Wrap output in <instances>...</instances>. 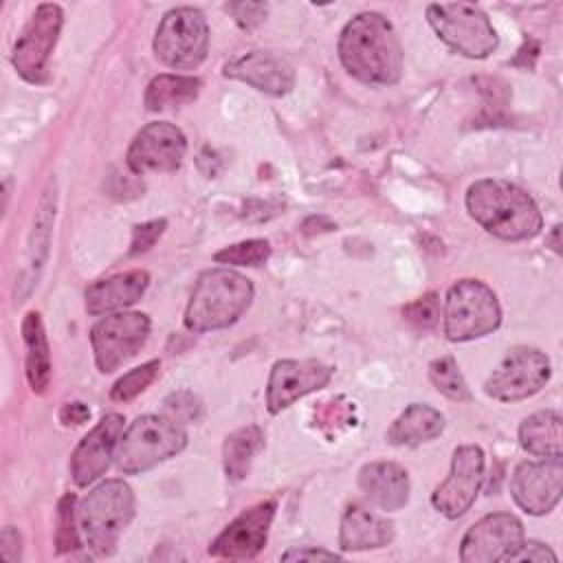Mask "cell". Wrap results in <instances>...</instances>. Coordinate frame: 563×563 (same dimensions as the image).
<instances>
[{
    "label": "cell",
    "instance_id": "35",
    "mask_svg": "<svg viewBox=\"0 0 563 563\" xmlns=\"http://www.w3.org/2000/svg\"><path fill=\"white\" fill-rule=\"evenodd\" d=\"M167 229V220L165 218H158V220H150V222H143V224H136L132 227V242H130V255H141V253H147L156 240L165 233Z\"/></svg>",
    "mask_w": 563,
    "mask_h": 563
},
{
    "label": "cell",
    "instance_id": "24",
    "mask_svg": "<svg viewBox=\"0 0 563 563\" xmlns=\"http://www.w3.org/2000/svg\"><path fill=\"white\" fill-rule=\"evenodd\" d=\"M519 444L537 457H561L563 453V418L556 409L528 416L519 424Z\"/></svg>",
    "mask_w": 563,
    "mask_h": 563
},
{
    "label": "cell",
    "instance_id": "26",
    "mask_svg": "<svg viewBox=\"0 0 563 563\" xmlns=\"http://www.w3.org/2000/svg\"><path fill=\"white\" fill-rule=\"evenodd\" d=\"M202 81L191 75H156L145 88L143 103L150 112H161L169 108H180L191 103L200 95Z\"/></svg>",
    "mask_w": 563,
    "mask_h": 563
},
{
    "label": "cell",
    "instance_id": "17",
    "mask_svg": "<svg viewBox=\"0 0 563 563\" xmlns=\"http://www.w3.org/2000/svg\"><path fill=\"white\" fill-rule=\"evenodd\" d=\"M275 510V499L249 506L211 541L209 554L220 559H253L266 545Z\"/></svg>",
    "mask_w": 563,
    "mask_h": 563
},
{
    "label": "cell",
    "instance_id": "7",
    "mask_svg": "<svg viewBox=\"0 0 563 563\" xmlns=\"http://www.w3.org/2000/svg\"><path fill=\"white\" fill-rule=\"evenodd\" d=\"M442 317L446 339L462 343L497 330L501 308L490 286L479 279H460L446 292Z\"/></svg>",
    "mask_w": 563,
    "mask_h": 563
},
{
    "label": "cell",
    "instance_id": "1",
    "mask_svg": "<svg viewBox=\"0 0 563 563\" xmlns=\"http://www.w3.org/2000/svg\"><path fill=\"white\" fill-rule=\"evenodd\" d=\"M339 59L367 86H394L402 75V46L394 24L376 13L354 15L341 31Z\"/></svg>",
    "mask_w": 563,
    "mask_h": 563
},
{
    "label": "cell",
    "instance_id": "10",
    "mask_svg": "<svg viewBox=\"0 0 563 563\" xmlns=\"http://www.w3.org/2000/svg\"><path fill=\"white\" fill-rule=\"evenodd\" d=\"M150 317L143 312H114L99 319L90 330L97 369L110 374L136 356L150 336Z\"/></svg>",
    "mask_w": 563,
    "mask_h": 563
},
{
    "label": "cell",
    "instance_id": "2",
    "mask_svg": "<svg viewBox=\"0 0 563 563\" xmlns=\"http://www.w3.org/2000/svg\"><path fill=\"white\" fill-rule=\"evenodd\" d=\"M466 211L468 216L490 235L506 242H521L534 238L543 218L528 191L515 183L499 178L475 180L466 189Z\"/></svg>",
    "mask_w": 563,
    "mask_h": 563
},
{
    "label": "cell",
    "instance_id": "13",
    "mask_svg": "<svg viewBox=\"0 0 563 563\" xmlns=\"http://www.w3.org/2000/svg\"><path fill=\"white\" fill-rule=\"evenodd\" d=\"M484 451L475 444H462L453 451L449 477L433 490L431 504L449 519L462 517L475 501L484 484Z\"/></svg>",
    "mask_w": 563,
    "mask_h": 563
},
{
    "label": "cell",
    "instance_id": "5",
    "mask_svg": "<svg viewBox=\"0 0 563 563\" xmlns=\"http://www.w3.org/2000/svg\"><path fill=\"white\" fill-rule=\"evenodd\" d=\"M187 444L183 422L172 416H139L121 435L117 446V466L125 475H136L174 457Z\"/></svg>",
    "mask_w": 563,
    "mask_h": 563
},
{
    "label": "cell",
    "instance_id": "6",
    "mask_svg": "<svg viewBox=\"0 0 563 563\" xmlns=\"http://www.w3.org/2000/svg\"><path fill=\"white\" fill-rule=\"evenodd\" d=\"M427 20L446 46L468 59H484L499 46L495 26L473 2L429 4Z\"/></svg>",
    "mask_w": 563,
    "mask_h": 563
},
{
    "label": "cell",
    "instance_id": "36",
    "mask_svg": "<svg viewBox=\"0 0 563 563\" xmlns=\"http://www.w3.org/2000/svg\"><path fill=\"white\" fill-rule=\"evenodd\" d=\"M106 191L117 198V200H130V198H136L139 194H143V183L139 180L136 174H121V172H112L108 176V180L103 183Z\"/></svg>",
    "mask_w": 563,
    "mask_h": 563
},
{
    "label": "cell",
    "instance_id": "33",
    "mask_svg": "<svg viewBox=\"0 0 563 563\" xmlns=\"http://www.w3.org/2000/svg\"><path fill=\"white\" fill-rule=\"evenodd\" d=\"M402 317L420 330H429L440 321V299L435 292H427L402 308Z\"/></svg>",
    "mask_w": 563,
    "mask_h": 563
},
{
    "label": "cell",
    "instance_id": "9",
    "mask_svg": "<svg viewBox=\"0 0 563 563\" xmlns=\"http://www.w3.org/2000/svg\"><path fill=\"white\" fill-rule=\"evenodd\" d=\"M62 24V7L44 2L33 11L29 22L22 26L11 51V64L24 81L40 86L48 79V62L57 44Z\"/></svg>",
    "mask_w": 563,
    "mask_h": 563
},
{
    "label": "cell",
    "instance_id": "14",
    "mask_svg": "<svg viewBox=\"0 0 563 563\" xmlns=\"http://www.w3.org/2000/svg\"><path fill=\"white\" fill-rule=\"evenodd\" d=\"M523 543V526L510 512H493L468 528L462 539L460 559L464 563L510 561Z\"/></svg>",
    "mask_w": 563,
    "mask_h": 563
},
{
    "label": "cell",
    "instance_id": "38",
    "mask_svg": "<svg viewBox=\"0 0 563 563\" xmlns=\"http://www.w3.org/2000/svg\"><path fill=\"white\" fill-rule=\"evenodd\" d=\"M510 561H539L541 563V561H556V554L539 541H523L517 548V552L510 556Z\"/></svg>",
    "mask_w": 563,
    "mask_h": 563
},
{
    "label": "cell",
    "instance_id": "34",
    "mask_svg": "<svg viewBox=\"0 0 563 563\" xmlns=\"http://www.w3.org/2000/svg\"><path fill=\"white\" fill-rule=\"evenodd\" d=\"M165 411H167V416H172L174 420L185 424V422L198 420L202 405L191 391H176L165 398Z\"/></svg>",
    "mask_w": 563,
    "mask_h": 563
},
{
    "label": "cell",
    "instance_id": "40",
    "mask_svg": "<svg viewBox=\"0 0 563 563\" xmlns=\"http://www.w3.org/2000/svg\"><path fill=\"white\" fill-rule=\"evenodd\" d=\"M284 561H319V559H325V561H336L341 559V554L336 552H330V550H321V548H292L288 552L282 554Z\"/></svg>",
    "mask_w": 563,
    "mask_h": 563
},
{
    "label": "cell",
    "instance_id": "12",
    "mask_svg": "<svg viewBox=\"0 0 563 563\" xmlns=\"http://www.w3.org/2000/svg\"><path fill=\"white\" fill-rule=\"evenodd\" d=\"M187 154V139L180 128L167 121H152L136 136L128 147V169L136 176L143 174H167L176 172L183 165Z\"/></svg>",
    "mask_w": 563,
    "mask_h": 563
},
{
    "label": "cell",
    "instance_id": "18",
    "mask_svg": "<svg viewBox=\"0 0 563 563\" xmlns=\"http://www.w3.org/2000/svg\"><path fill=\"white\" fill-rule=\"evenodd\" d=\"M123 422L121 413H106L79 440L70 455V475L77 486H88L108 471L123 435Z\"/></svg>",
    "mask_w": 563,
    "mask_h": 563
},
{
    "label": "cell",
    "instance_id": "29",
    "mask_svg": "<svg viewBox=\"0 0 563 563\" xmlns=\"http://www.w3.org/2000/svg\"><path fill=\"white\" fill-rule=\"evenodd\" d=\"M429 378L433 383V387L444 394L451 400L464 402L471 400V389L455 363L453 356H440L435 361L429 363Z\"/></svg>",
    "mask_w": 563,
    "mask_h": 563
},
{
    "label": "cell",
    "instance_id": "11",
    "mask_svg": "<svg viewBox=\"0 0 563 563\" xmlns=\"http://www.w3.org/2000/svg\"><path fill=\"white\" fill-rule=\"evenodd\" d=\"M552 376L550 358L537 347L510 350L484 383V391L499 402H517L534 396Z\"/></svg>",
    "mask_w": 563,
    "mask_h": 563
},
{
    "label": "cell",
    "instance_id": "21",
    "mask_svg": "<svg viewBox=\"0 0 563 563\" xmlns=\"http://www.w3.org/2000/svg\"><path fill=\"white\" fill-rule=\"evenodd\" d=\"M358 486L383 510H398L409 501V475L396 462L378 460L365 464L358 471Z\"/></svg>",
    "mask_w": 563,
    "mask_h": 563
},
{
    "label": "cell",
    "instance_id": "27",
    "mask_svg": "<svg viewBox=\"0 0 563 563\" xmlns=\"http://www.w3.org/2000/svg\"><path fill=\"white\" fill-rule=\"evenodd\" d=\"M264 446V431L257 424L242 427L227 435L222 444L224 473L231 482H240L249 475L255 453Z\"/></svg>",
    "mask_w": 563,
    "mask_h": 563
},
{
    "label": "cell",
    "instance_id": "22",
    "mask_svg": "<svg viewBox=\"0 0 563 563\" xmlns=\"http://www.w3.org/2000/svg\"><path fill=\"white\" fill-rule=\"evenodd\" d=\"M391 539L394 523L383 515H376L361 506H350L341 517L339 545L345 552L385 548L391 543Z\"/></svg>",
    "mask_w": 563,
    "mask_h": 563
},
{
    "label": "cell",
    "instance_id": "4",
    "mask_svg": "<svg viewBox=\"0 0 563 563\" xmlns=\"http://www.w3.org/2000/svg\"><path fill=\"white\" fill-rule=\"evenodd\" d=\"M132 517L134 493L123 479H106L97 484L77 506L84 543L97 556H108L114 552L117 541Z\"/></svg>",
    "mask_w": 563,
    "mask_h": 563
},
{
    "label": "cell",
    "instance_id": "20",
    "mask_svg": "<svg viewBox=\"0 0 563 563\" xmlns=\"http://www.w3.org/2000/svg\"><path fill=\"white\" fill-rule=\"evenodd\" d=\"M147 284H150V275L147 271H141V268L99 279L86 288V295H84L86 310L88 314L97 317V314L128 308L145 295Z\"/></svg>",
    "mask_w": 563,
    "mask_h": 563
},
{
    "label": "cell",
    "instance_id": "19",
    "mask_svg": "<svg viewBox=\"0 0 563 563\" xmlns=\"http://www.w3.org/2000/svg\"><path fill=\"white\" fill-rule=\"evenodd\" d=\"M222 75L244 81L266 95H288L295 88V68L277 53L251 51L224 64Z\"/></svg>",
    "mask_w": 563,
    "mask_h": 563
},
{
    "label": "cell",
    "instance_id": "3",
    "mask_svg": "<svg viewBox=\"0 0 563 563\" xmlns=\"http://www.w3.org/2000/svg\"><path fill=\"white\" fill-rule=\"evenodd\" d=\"M255 288L249 277L231 268H209L200 273L187 310L185 328L189 332H211L233 325L251 306Z\"/></svg>",
    "mask_w": 563,
    "mask_h": 563
},
{
    "label": "cell",
    "instance_id": "32",
    "mask_svg": "<svg viewBox=\"0 0 563 563\" xmlns=\"http://www.w3.org/2000/svg\"><path fill=\"white\" fill-rule=\"evenodd\" d=\"M158 369H161V363H158L156 358H152V361H147V363H143V365H139V367H134V369H130L128 374H123V376L112 385L110 398L117 400V402H128V400L136 398L141 391H145V389L152 385V380L156 378Z\"/></svg>",
    "mask_w": 563,
    "mask_h": 563
},
{
    "label": "cell",
    "instance_id": "8",
    "mask_svg": "<svg viewBox=\"0 0 563 563\" xmlns=\"http://www.w3.org/2000/svg\"><path fill=\"white\" fill-rule=\"evenodd\" d=\"M156 57L174 70L198 68L209 48V24L200 9L176 7L167 11L154 35Z\"/></svg>",
    "mask_w": 563,
    "mask_h": 563
},
{
    "label": "cell",
    "instance_id": "25",
    "mask_svg": "<svg viewBox=\"0 0 563 563\" xmlns=\"http://www.w3.org/2000/svg\"><path fill=\"white\" fill-rule=\"evenodd\" d=\"M22 336L26 345V378L35 394H44L51 383V352L40 312H26L22 321Z\"/></svg>",
    "mask_w": 563,
    "mask_h": 563
},
{
    "label": "cell",
    "instance_id": "16",
    "mask_svg": "<svg viewBox=\"0 0 563 563\" xmlns=\"http://www.w3.org/2000/svg\"><path fill=\"white\" fill-rule=\"evenodd\" d=\"M332 367L317 361H295L284 358L277 361L271 369L268 385H266V407L271 413H279L282 409L290 407L295 400L325 387L332 378Z\"/></svg>",
    "mask_w": 563,
    "mask_h": 563
},
{
    "label": "cell",
    "instance_id": "41",
    "mask_svg": "<svg viewBox=\"0 0 563 563\" xmlns=\"http://www.w3.org/2000/svg\"><path fill=\"white\" fill-rule=\"evenodd\" d=\"M90 418V409L84 402H66L59 411V420L62 424L70 427V424H84Z\"/></svg>",
    "mask_w": 563,
    "mask_h": 563
},
{
    "label": "cell",
    "instance_id": "15",
    "mask_svg": "<svg viewBox=\"0 0 563 563\" xmlns=\"http://www.w3.org/2000/svg\"><path fill=\"white\" fill-rule=\"evenodd\" d=\"M563 488L561 457H543L541 462H521L510 477V495L515 504L528 515L550 512Z\"/></svg>",
    "mask_w": 563,
    "mask_h": 563
},
{
    "label": "cell",
    "instance_id": "30",
    "mask_svg": "<svg viewBox=\"0 0 563 563\" xmlns=\"http://www.w3.org/2000/svg\"><path fill=\"white\" fill-rule=\"evenodd\" d=\"M79 519H77V497L66 493L57 504V528H55V545L59 554L75 552L81 545L79 539Z\"/></svg>",
    "mask_w": 563,
    "mask_h": 563
},
{
    "label": "cell",
    "instance_id": "31",
    "mask_svg": "<svg viewBox=\"0 0 563 563\" xmlns=\"http://www.w3.org/2000/svg\"><path fill=\"white\" fill-rule=\"evenodd\" d=\"M271 257V244L266 240L253 238L244 242H235L231 246L220 249L213 255L216 264H229V266H262Z\"/></svg>",
    "mask_w": 563,
    "mask_h": 563
},
{
    "label": "cell",
    "instance_id": "37",
    "mask_svg": "<svg viewBox=\"0 0 563 563\" xmlns=\"http://www.w3.org/2000/svg\"><path fill=\"white\" fill-rule=\"evenodd\" d=\"M224 9L233 15L238 26H242L246 31H251L260 22H264V18L268 13V4H264V2H229Z\"/></svg>",
    "mask_w": 563,
    "mask_h": 563
},
{
    "label": "cell",
    "instance_id": "28",
    "mask_svg": "<svg viewBox=\"0 0 563 563\" xmlns=\"http://www.w3.org/2000/svg\"><path fill=\"white\" fill-rule=\"evenodd\" d=\"M53 220H55V183L51 180L42 194L40 207L35 211V220H33V231H31V242H29V264H26L29 288L35 284L37 273L44 266V260L48 255Z\"/></svg>",
    "mask_w": 563,
    "mask_h": 563
},
{
    "label": "cell",
    "instance_id": "39",
    "mask_svg": "<svg viewBox=\"0 0 563 563\" xmlns=\"http://www.w3.org/2000/svg\"><path fill=\"white\" fill-rule=\"evenodd\" d=\"M0 552L7 561H20L22 556V537L13 526H7L0 537Z\"/></svg>",
    "mask_w": 563,
    "mask_h": 563
},
{
    "label": "cell",
    "instance_id": "42",
    "mask_svg": "<svg viewBox=\"0 0 563 563\" xmlns=\"http://www.w3.org/2000/svg\"><path fill=\"white\" fill-rule=\"evenodd\" d=\"M559 231H561V227H554V229H552V249H554L556 253H561V244H559Z\"/></svg>",
    "mask_w": 563,
    "mask_h": 563
},
{
    "label": "cell",
    "instance_id": "23",
    "mask_svg": "<svg viewBox=\"0 0 563 563\" xmlns=\"http://www.w3.org/2000/svg\"><path fill=\"white\" fill-rule=\"evenodd\" d=\"M444 431V416L422 402L409 405L389 427L387 440L394 446H416L438 438Z\"/></svg>",
    "mask_w": 563,
    "mask_h": 563
}]
</instances>
